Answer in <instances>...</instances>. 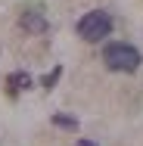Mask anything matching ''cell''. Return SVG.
<instances>
[{"label":"cell","mask_w":143,"mask_h":146,"mask_svg":"<svg viewBox=\"0 0 143 146\" xmlns=\"http://www.w3.org/2000/svg\"><path fill=\"white\" fill-rule=\"evenodd\" d=\"M103 62L112 68V72H137L140 68V50L137 47H131V44H124V40H115L109 44L106 50H103Z\"/></svg>","instance_id":"1"},{"label":"cell","mask_w":143,"mask_h":146,"mask_svg":"<svg viewBox=\"0 0 143 146\" xmlns=\"http://www.w3.org/2000/svg\"><path fill=\"white\" fill-rule=\"evenodd\" d=\"M78 34L84 37V40H103V37H109L112 34V16L109 13H103V9H90V13H84L81 19H78Z\"/></svg>","instance_id":"2"},{"label":"cell","mask_w":143,"mask_h":146,"mask_svg":"<svg viewBox=\"0 0 143 146\" xmlns=\"http://www.w3.org/2000/svg\"><path fill=\"white\" fill-rule=\"evenodd\" d=\"M19 25L31 34H47L50 31V22H47V16L44 13H37V9H25L22 16H19Z\"/></svg>","instance_id":"3"},{"label":"cell","mask_w":143,"mask_h":146,"mask_svg":"<svg viewBox=\"0 0 143 146\" xmlns=\"http://www.w3.org/2000/svg\"><path fill=\"white\" fill-rule=\"evenodd\" d=\"M6 84H9V90H13V93L28 90V87H31V75H28V72H13V75L6 78Z\"/></svg>","instance_id":"4"},{"label":"cell","mask_w":143,"mask_h":146,"mask_svg":"<svg viewBox=\"0 0 143 146\" xmlns=\"http://www.w3.org/2000/svg\"><path fill=\"white\" fill-rule=\"evenodd\" d=\"M53 124L62 127V131H72V134L78 131V118H75V115H65V112H56V115H53Z\"/></svg>","instance_id":"5"},{"label":"cell","mask_w":143,"mask_h":146,"mask_svg":"<svg viewBox=\"0 0 143 146\" xmlns=\"http://www.w3.org/2000/svg\"><path fill=\"white\" fill-rule=\"evenodd\" d=\"M59 75H62V68H59V65H56V68H53L50 75H44V81H41V84H44V87L50 90V87H53V84H56V81H59Z\"/></svg>","instance_id":"6"},{"label":"cell","mask_w":143,"mask_h":146,"mask_svg":"<svg viewBox=\"0 0 143 146\" xmlns=\"http://www.w3.org/2000/svg\"><path fill=\"white\" fill-rule=\"evenodd\" d=\"M75 146H100V143H93V140H87V137H81V140H78Z\"/></svg>","instance_id":"7"}]
</instances>
